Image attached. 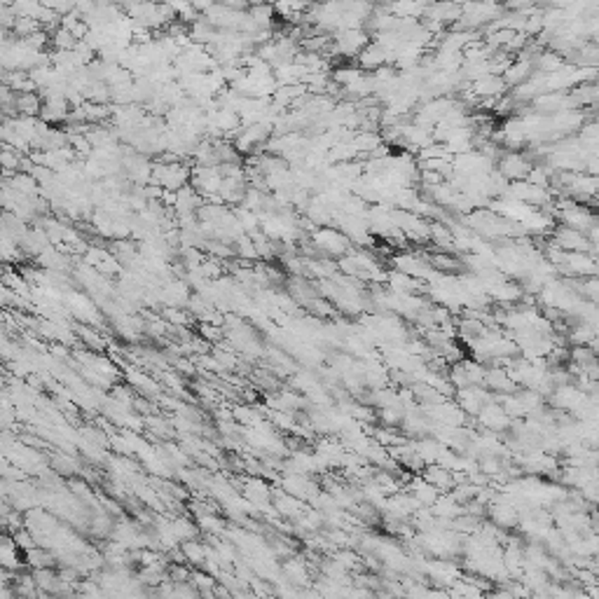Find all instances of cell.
<instances>
[{"instance_id":"1","label":"cell","mask_w":599,"mask_h":599,"mask_svg":"<svg viewBox=\"0 0 599 599\" xmlns=\"http://www.w3.org/2000/svg\"><path fill=\"white\" fill-rule=\"evenodd\" d=\"M314 248L319 253L328 255V258H345V255L352 251V239H349L342 230H333V228H321L311 235Z\"/></svg>"},{"instance_id":"2","label":"cell","mask_w":599,"mask_h":599,"mask_svg":"<svg viewBox=\"0 0 599 599\" xmlns=\"http://www.w3.org/2000/svg\"><path fill=\"white\" fill-rule=\"evenodd\" d=\"M496 166H499L496 171H499L508 183L524 180L531 171V164H529V159L524 157V152H515V150L501 152V157L496 159Z\"/></svg>"},{"instance_id":"3","label":"cell","mask_w":599,"mask_h":599,"mask_svg":"<svg viewBox=\"0 0 599 599\" xmlns=\"http://www.w3.org/2000/svg\"><path fill=\"white\" fill-rule=\"evenodd\" d=\"M368 42V33L363 28H345V31H338V35H335V52L340 56H354L356 59Z\"/></svg>"},{"instance_id":"4","label":"cell","mask_w":599,"mask_h":599,"mask_svg":"<svg viewBox=\"0 0 599 599\" xmlns=\"http://www.w3.org/2000/svg\"><path fill=\"white\" fill-rule=\"evenodd\" d=\"M510 419L513 417L506 412V407H503L499 400H489V403L478 412L480 426L485 431H492V433H501V431H506L510 426Z\"/></svg>"},{"instance_id":"5","label":"cell","mask_w":599,"mask_h":599,"mask_svg":"<svg viewBox=\"0 0 599 599\" xmlns=\"http://www.w3.org/2000/svg\"><path fill=\"white\" fill-rule=\"evenodd\" d=\"M552 244L562 248V251H590L593 248V241H590L588 232L567 228V225H562V228L552 232Z\"/></svg>"},{"instance_id":"6","label":"cell","mask_w":599,"mask_h":599,"mask_svg":"<svg viewBox=\"0 0 599 599\" xmlns=\"http://www.w3.org/2000/svg\"><path fill=\"white\" fill-rule=\"evenodd\" d=\"M482 386L492 393H499V396H503V393H513V391L520 389V384L510 377L506 365H492V368H487Z\"/></svg>"},{"instance_id":"7","label":"cell","mask_w":599,"mask_h":599,"mask_svg":"<svg viewBox=\"0 0 599 599\" xmlns=\"http://www.w3.org/2000/svg\"><path fill=\"white\" fill-rule=\"evenodd\" d=\"M356 61H359V68H363L365 73H375L377 68H382L384 63H391L389 52H386L377 40L368 42V45L361 49V54L356 56Z\"/></svg>"},{"instance_id":"8","label":"cell","mask_w":599,"mask_h":599,"mask_svg":"<svg viewBox=\"0 0 599 599\" xmlns=\"http://www.w3.org/2000/svg\"><path fill=\"white\" fill-rule=\"evenodd\" d=\"M421 476L426 478L431 485L438 487L440 492H452V489L457 487V480H455V471L447 469V466L443 464H426L421 469Z\"/></svg>"},{"instance_id":"9","label":"cell","mask_w":599,"mask_h":599,"mask_svg":"<svg viewBox=\"0 0 599 599\" xmlns=\"http://www.w3.org/2000/svg\"><path fill=\"white\" fill-rule=\"evenodd\" d=\"M410 494L421 503V506H428V508H431L438 499H440L443 492H440L438 487L431 485V482L419 473V476L412 478V482H410Z\"/></svg>"},{"instance_id":"10","label":"cell","mask_w":599,"mask_h":599,"mask_svg":"<svg viewBox=\"0 0 599 599\" xmlns=\"http://www.w3.org/2000/svg\"><path fill=\"white\" fill-rule=\"evenodd\" d=\"M531 75H534V63H531L529 59H517L508 66L501 78L508 87H513L515 89V87H520L522 82H527Z\"/></svg>"},{"instance_id":"11","label":"cell","mask_w":599,"mask_h":599,"mask_svg":"<svg viewBox=\"0 0 599 599\" xmlns=\"http://www.w3.org/2000/svg\"><path fill=\"white\" fill-rule=\"evenodd\" d=\"M180 550H183V555H185V562H187V564H194V567H204V564H206L209 545L199 543L197 538L180 541Z\"/></svg>"},{"instance_id":"12","label":"cell","mask_w":599,"mask_h":599,"mask_svg":"<svg viewBox=\"0 0 599 599\" xmlns=\"http://www.w3.org/2000/svg\"><path fill=\"white\" fill-rule=\"evenodd\" d=\"M272 5L276 14H281V19L290 21H300V17L309 10V0H274Z\"/></svg>"},{"instance_id":"13","label":"cell","mask_w":599,"mask_h":599,"mask_svg":"<svg viewBox=\"0 0 599 599\" xmlns=\"http://www.w3.org/2000/svg\"><path fill=\"white\" fill-rule=\"evenodd\" d=\"M281 574L288 583H307V579H309L307 564L302 560H288L286 564L281 567Z\"/></svg>"},{"instance_id":"14","label":"cell","mask_w":599,"mask_h":599,"mask_svg":"<svg viewBox=\"0 0 599 599\" xmlns=\"http://www.w3.org/2000/svg\"><path fill=\"white\" fill-rule=\"evenodd\" d=\"M127 379H129V384L134 386V389H138V391H143L145 396H157L159 393V386L152 382V379L148 377V375H143V372H138V370H129V375H127Z\"/></svg>"},{"instance_id":"15","label":"cell","mask_w":599,"mask_h":599,"mask_svg":"<svg viewBox=\"0 0 599 599\" xmlns=\"http://www.w3.org/2000/svg\"><path fill=\"white\" fill-rule=\"evenodd\" d=\"M173 531H176L178 541H187V538H197L199 534V527L194 524V520H190L187 515H180V517H173Z\"/></svg>"},{"instance_id":"16","label":"cell","mask_w":599,"mask_h":599,"mask_svg":"<svg viewBox=\"0 0 599 599\" xmlns=\"http://www.w3.org/2000/svg\"><path fill=\"white\" fill-rule=\"evenodd\" d=\"M52 42L56 45V49H75L80 40L68 31V28L59 26V28L54 31V35H52Z\"/></svg>"},{"instance_id":"17","label":"cell","mask_w":599,"mask_h":599,"mask_svg":"<svg viewBox=\"0 0 599 599\" xmlns=\"http://www.w3.org/2000/svg\"><path fill=\"white\" fill-rule=\"evenodd\" d=\"M199 333H202L206 340H214V342H221V340L225 338V335H228V331H223V326H218V323H209V321H202Z\"/></svg>"},{"instance_id":"18","label":"cell","mask_w":599,"mask_h":599,"mask_svg":"<svg viewBox=\"0 0 599 599\" xmlns=\"http://www.w3.org/2000/svg\"><path fill=\"white\" fill-rule=\"evenodd\" d=\"M78 333H80V338L85 340L87 347H92V349H104L106 347L104 338H101L97 331H92V328H78Z\"/></svg>"}]
</instances>
